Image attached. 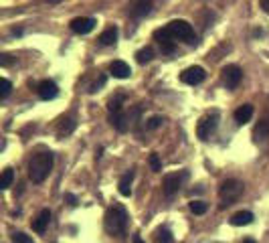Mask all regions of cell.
<instances>
[{
  "label": "cell",
  "mask_w": 269,
  "mask_h": 243,
  "mask_svg": "<svg viewBox=\"0 0 269 243\" xmlns=\"http://www.w3.org/2000/svg\"><path fill=\"white\" fill-rule=\"evenodd\" d=\"M132 183H134V170H130V172H126L122 178H120V194L122 197H130L132 194Z\"/></svg>",
  "instance_id": "18"
},
{
  "label": "cell",
  "mask_w": 269,
  "mask_h": 243,
  "mask_svg": "<svg viewBox=\"0 0 269 243\" xmlns=\"http://www.w3.org/2000/svg\"><path fill=\"white\" fill-rule=\"evenodd\" d=\"M221 77H223V83L227 85V89H235L243 79V69L239 65H225L221 71Z\"/></svg>",
  "instance_id": "7"
},
{
  "label": "cell",
  "mask_w": 269,
  "mask_h": 243,
  "mask_svg": "<svg viewBox=\"0 0 269 243\" xmlns=\"http://www.w3.org/2000/svg\"><path fill=\"white\" fill-rule=\"evenodd\" d=\"M122 102H124V95H117V97H111L108 102V109L109 113H115V111H122Z\"/></svg>",
  "instance_id": "25"
},
{
  "label": "cell",
  "mask_w": 269,
  "mask_h": 243,
  "mask_svg": "<svg viewBox=\"0 0 269 243\" xmlns=\"http://www.w3.org/2000/svg\"><path fill=\"white\" fill-rule=\"evenodd\" d=\"M65 199L69 201V205H71V207H75V205H77V197H75V194H71V192H67V194H65Z\"/></svg>",
  "instance_id": "32"
},
{
  "label": "cell",
  "mask_w": 269,
  "mask_h": 243,
  "mask_svg": "<svg viewBox=\"0 0 269 243\" xmlns=\"http://www.w3.org/2000/svg\"><path fill=\"white\" fill-rule=\"evenodd\" d=\"M251 118H253V106L251 104H243V106H239L237 109H235V122H237L239 126L247 124Z\"/></svg>",
  "instance_id": "15"
},
{
  "label": "cell",
  "mask_w": 269,
  "mask_h": 243,
  "mask_svg": "<svg viewBox=\"0 0 269 243\" xmlns=\"http://www.w3.org/2000/svg\"><path fill=\"white\" fill-rule=\"evenodd\" d=\"M109 122L111 126L117 130V132H126L128 126H130V118L126 116L124 111H115V113H109Z\"/></svg>",
  "instance_id": "16"
},
{
  "label": "cell",
  "mask_w": 269,
  "mask_h": 243,
  "mask_svg": "<svg viewBox=\"0 0 269 243\" xmlns=\"http://www.w3.org/2000/svg\"><path fill=\"white\" fill-rule=\"evenodd\" d=\"M164 124V118L162 116H152L148 122H146V130H156V128H160Z\"/></svg>",
  "instance_id": "28"
},
{
  "label": "cell",
  "mask_w": 269,
  "mask_h": 243,
  "mask_svg": "<svg viewBox=\"0 0 269 243\" xmlns=\"http://www.w3.org/2000/svg\"><path fill=\"white\" fill-rule=\"evenodd\" d=\"M253 223V213H249V211H239V213H235L231 217V225L235 227H243V225H251Z\"/></svg>",
  "instance_id": "17"
},
{
  "label": "cell",
  "mask_w": 269,
  "mask_h": 243,
  "mask_svg": "<svg viewBox=\"0 0 269 243\" xmlns=\"http://www.w3.org/2000/svg\"><path fill=\"white\" fill-rule=\"evenodd\" d=\"M49 2H51V4H59V2H61V0H49Z\"/></svg>",
  "instance_id": "37"
},
{
  "label": "cell",
  "mask_w": 269,
  "mask_h": 243,
  "mask_svg": "<svg viewBox=\"0 0 269 243\" xmlns=\"http://www.w3.org/2000/svg\"><path fill=\"white\" fill-rule=\"evenodd\" d=\"M216 126H218V111H213V113H209V116H205L203 120L198 122V126H196V136H198L200 140H209L211 134L216 130Z\"/></svg>",
  "instance_id": "6"
},
{
  "label": "cell",
  "mask_w": 269,
  "mask_h": 243,
  "mask_svg": "<svg viewBox=\"0 0 269 243\" xmlns=\"http://www.w3.org/2000/svg\"><path fill=\"white\" fill-rule=\"evenodd\" d=\"M117 35H120L117 27H108V28L102 32V35H99V43H102V45H115Z\"/></svg>",
  "instance_id": "19"
},
{
  "label": "cell",
  "mask_w": 269,
  "mask_h": 243,
  "mask_svg": "<svg viewBox=\"0 0 269 243\" xmlns=\"http://www.w3.org/2000/svg\"><path fill=\"white\" fill-rule=\"evenodd\" d=\"M0 83H2V89H0V100H6L8 93H10V89H12V83H10L6 77H2V81H0Z\"/></svg>",
  "instance_id": "30"
},
{
  "label": "cell",
  "mask_w": 269,
  "mask_h": 243,
  "mask_svg": "<svg viewBox=\"0 0 269 243\" xmlns=\"http://www.w3.org/2000/svg\"><path fill=\"white\" fill-rule=\"evenodd\" d=\"M154 41H158L160 43V47H162V53H174L176 51V45H174V37H172V32H170V28L168 27H164V28H156L154 30Z\"/></svg>",
  "instance_id": "8"
},
{
  "label": "cell",
  "mask_w": 269,
  "mask_h": 243,
  "mask_svg": "<svg viewBox=\"0 0 269 243\" xmlns=\"http://www.w3.org/2000/svg\"><path fill=\"white\" fill-rule=\"evenodd\" d=\"M207 203H203V201H192L190 203V211H192V213L194 215H205L207 213Z\"/></svg>",
  "instance_id": "26"
},
{
  "label": "cell",
  "mask_w": 269,
  "mask_h": 243,
  "mask_svg": "<svg viewBox=\"0 0 269 243\" xmlns=\"http://www.w3.org/2000/svg\"><path fill=\"white\" fill-rule=\"evenodd\" d=\"M95 19H91V16H77V19L71 21V30L77 32V35H87V32H91L95 28Z\"/></svg>",
  "instance_id": "11"
},
{
  "label": "cell",
  "mask_w": 269,
  "mask_h": 243,
  "mask_svg": "<svg viewBox=\"0 0 269 243\" xmlns=\"http://www.w3.org/2000/svg\"><path fill=\"white\" fill-rule=\"evenodd\" d=\"M150 168H152L154 172H160L162 170V162H160V156L156 152L150 154Z\"/></svg>",
  "instance_id": "29"
},
{
  "label": "cell",
  "mask_w": 269,
  "mask_h": 243,
  "mask_svg": "<svg viewBox=\"0 0 269 243\" xmlns=\"http://www.w3.org/2000/svg\"><path fill=\"white\" fill-rule=\"evenodd\" d=\"M73 128H75V122H73L71 118H65V120L59 124V136L71 134V132H73Z\"/></svg>",
  "instance_id": "23"
},
{
  "label": "cell",
  "mask_w": 269,
  "mask_h": 243,
  "mask_svg": "<svg viewBox=\"0 0 269 243\" xmlns=\"http://www.w3.org/2000/svg\"><path fill=\"white\" fill-rule=\"evenodd\" d=\"M253 136H255V140L257 142H263L267 136H269V122H259L257 126H255V132H253Z\"/></svg>",
  "instance_id": "20"
},
{
  "label": "cell",
  "mask_w": 269,
  "mask_h": 243,
  "mask_svg": "<svg viewBox=\"0 0 269 243\" xmlns=\"http://www.w3.org/2000/svg\"><path fill=\"white\" fill-rule=\"evenodd\" d=\"M261 6H263L265 12H269V0H261Z\"/></svg>",
  "instance_id": "34"
},
{
  "label": "cell",
  "mask_w": 269,
  "mask_h": 243,
  "mask_svg": "<svg viewBox=\"0 0 269 243\" xmlns=\"http://www.w3.org/2000/svg\"><path fill=\"white\" fill-rule=\"evenodd\" d=\"M0 63H2L4 67H6V65H10V55H2V57H0Z\"/></svg>",
  "instance_id": "33"
},
{
  "label": "cell",
  "mask_w": 269,
  "mask_h": 243,
  "mask_svg": "<svg viewBox=\"0 0 269 243\" xmlns=\"http://www.w3.org/2000/svg\"><path fill=\"white\" fill-rule=\"evenodd\" d=\"M156 239H158V243H174V237H172L170 229H166V227H160V229L156 231Z\"/></svg>",
  "instance_id": "22"
},
{
  "label": "cell",
  "mask_w": 269,
  "mask_h": 243,
  "mask_svg": "<svg viewBox=\"0 0 269 243\" xmlns=\"http://www.w3.org/2000/svg\"><path fill=\"white\" fill-rule=\"evenodd\" d=\"M12 178H14L12 168H4V170H2V178H0V189L6 190V189L12 185Z\"/></svg>",
  "instance_id": "24"
},
{
  "label": "cell",
  "mask_w": 269,
  "mask_h": 243,
  "mask_svg": "<svg viewBox=\"0 0 269 243\" xmlns=\"http://www.w3.org/2000/svg\"><path fill=\"white\" fill-rule=\"evenodd\" d=\"M152 57H154L152 47H144V49H140V51L136 53V59H138V63H140V65L148 63V61H152Z\"/></svg>",
  "instance_id": "21"
},
{
  "label": "cell",
  "mask_w": 269,
  "mask_h": 243,
  "mask_svg": "<svg viewBox=\"0 0 269 243\" xmlns=\"http://www.w3.org/2000/svg\"><path fill=\"white\" fill-rule=\"evenodd\" d=\"M166 27L170 28L172 37H174V39H178V41H184V43H194V41H196L194 28H192V25H190V23H187V21L176 19V21H172V23H168Z\"/></svg>",
  "instance_id": "4"
},
{
  "label": "cell",
  "mask_w": 269,
  "mask_h": 243,
  "mask_svg": "<svg viewBox=\"0 0 269 243\" xmlns=\"http://www.w3.org/2000/svg\"><path fill=\"white\" fill-rule=\"evenodd\" d=\"M152 12V0H130L128 2V14L132 19H144Z\"/></svg>",
  "instance_id": "9"
},
{
  "label": "cell",
  "mask_w": 269,
  "mask_h": 243,
  "mask_svg": "<svg viewBox=\"0 0 269 243\" xmlns=\"http://www.w3.org/2000/svg\"><path fill=\"white\" fill-rule=\"evenodd\" d=\"M104 225H106V231L108 233H111V235H124L126 229H128V211H126V207L124 205H111L106 211Z\"/></svg>",
  "instance_id": "1"
},
{
  "label": "cell",
  "mask_w": 269,
  "mask_h": 243,
  "mask_svg": "<svg viewBox=\"0 0 269 243\" xmlns=\"http://www.w3.org/2000/svg\"><path fill=\"white\" fill-rule=\"evenodd\" d=\"M12 243H35V241H32L30 235H27L23 231H16V233H12Z\"/></svg>",
  "instance_id": "27"
},
{
  "label": "cell",
  "mask_w": 269,
  "mask_h": 243,
  "mask_svg": "<svg viewBox=\"0 0 269 243\" xmlns=\"http://www.w3.org/2000/svg\"><path fill=\"white\" fill-rule=\"evenodd\" d=\"M188 178V172L182 170V172H172V174H166L162 178V190L166 197H174V194L180 190V187L184 185V181Z\"/></svg>",
  "instance_id": "5"
},
{
  "label": "cell",
  "mask_w": 269,
  "mask_h": 243,
  "mask_svg": "<svg viewBox=\"0 0 269 243\" xmlns=\"http://www.w3.org/2000/svg\"><path fill=\"white\" fill-rule=\"evenodd\" d=\"M37 91H39V97H41V100L49 102V100H55V97H57L59 87H57L55 81H51V79H43L41 83L37 85Z\"/></svg>",
  "instance_id": "12"
},
{
  "label": "cell",
  "mask_w": 269,
  "mask_h": 243,
  "mask_svg": "<svg viewBox=\"0 0 269 243\" xmlns=\"http://www.w3.org/2000/svg\"><path fill=\"white\" fill-rule=\"evenodd\" d=\"M205 77H207L205 69L198 67V65L184 69V71L180 73V81H182V83H187V85H198V83H203Z\"/></svg>",
  "instance_id": "10"
},
{
  "label": "cell",
  "mask_w": 269,
  "mask_h": 243,
  "mask_svg": "<svg viewBox=\"0 0 269 243\" xmlns=\"http://www.w3.org/2000/svg\"><path fill=\"white\" fill-rule=\"evenodd\" d=\"M134 243H144V241H142V237H140V235H134Z\"/></svg>",
  "instance_id": "35"
},
{
  "label": "cell",
  "mask_w": 269,
  "mask_h": 243,
  "mask_svg": "<svg viewBox=\"0 0 269 243\" xmlns=\"http://www.w3.org/2000/svg\"><path fill=\"white\" fill-rule=\"evenodd\" d=\"M109 71H111V75H113V77H117V79H128V77L132 75L130 65H128V63H124V61H111V65H109Z\"/></svg>",
  "instance_id": "14"
},
{
  "label": "cell",
  "mask_w": 269,
  "mask_h": 243,
  "mask_svg": "<svg viewBox=\"0 0 269 243\" xmlns=\"http://www.w3.org/2000/svg\"><path fill=\"white\" fill-rule=\"evenodd\" d=\"M104 83H106V77H99V81H97V83H95V85H93V87H91L89 91H91V93H95V91H97L99 87H102Z\"/></svg>",
  "instance_id": "31"
},
{
  "label": "cell",
  "mask_w": 269,
  "mask_h": 243,
  "mask_svg": "<svg viewBox=\"0 0 269 243\" xmlns=\"http://www.w3.org/2000/svg\"><path fill=\"white\" fill-rule=\"evenodd\" d=\"M53 162H55V156L51 152H41L37 156H32L30 162H28V176H30V181L32 183H43L45 178L51 174Z\"/></svg>",
  "instance_id": "2"
},
{
  "label": "cell",
  "mask_w": 269,
  "mask_h": 243,
  "mask_svg": "<svg viewBox=\"0 0 269 243\" xmlns=\"http://www.w3.org/2000/svg\"><path fill=\"white\" fill-rule=\"evenodd\" d=\"M245 190V185L239 183V181H235V178H229V181H225L221 185V189H218V197H221V209L225 207H231L235 205L239 199H241V194Z\"/></svg>",
  "instance_id": "3"
},
{
  "label": "cell",
  "mask_w": 269,
  "mask_h": 243,
  "mask_svg": "<svg viewBox=\"0 0 269 243\" xmlns=\"http://www.w3.org/2000/svg\"><path fill=\"white\" fill-rule=\"evenodd\" d=\"M243 243H257V241H255V239H251V237H247V239H245Z\"/></svg>",
  "instance_id": "36"
},
{
  "label": "cell",
  "mask_w": 269,
  "mask_h": 243,
  "mask_svg": "<svg viewBox=\"0 0 269 243\" xmlns=\"http://www.w3.org/2000/svg\"><path fill=\"white\" fill-rule=\"evenodd\" d=\"M49 223H51V211L49 209H43L41 213L37 215V219H32V231H37V233H45V229L49 227Z\"/></svg>",
  "instance_id": "13"
}]
</instances>
